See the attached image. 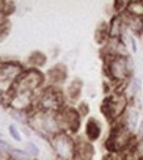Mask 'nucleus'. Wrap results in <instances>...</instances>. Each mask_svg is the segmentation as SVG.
I'll return each mask as SVG.
<instances>
[{"mask_svg":"<svg viewBox=\"0 0 143 160\" xmlns=\"http://www.w3.org/2000/svg\"><path fill=\"white\" fill-rule=\"evenodd\" d=\"M87 134L91 139H96L99 137V134H100V128L97 126V123L93 121V119H91V121L88 122V125H87Z\"/></svg>","mask_w":143,"mask_h":160,"instance_id":"obj_1","label":"nucleus"},{"mask_svg":"<svg viewBox=\"0 0 143 160\" xmlns=\"http://www.w3.org/2000/svg\"><path fill=\"white\" fill-rule=\"evenodd\" d=\"M130 126L133 129H135V126H137V121H138V113L135 112V110H133L131 112V114H130Z\"/></svg>","mask_w":143,"mask_h":160,"instance_id":"obj_2","label":"nucleus"},{"mask_svg":"<svg viewBox=\"0 0 143 160\" xmlns=\"http://www.w3.org/2000/svg\"><path fill=\"white\" fill-rule=\"evenodd\" d=\"M9 132H11V135L16 139V141H21V138H20V135H18V132H17L15 126H9Z\"/></svg>","mask_w":143,"mask_h":160,"instance_id":"obj_3","label":"nucleus"},{"mask_svg":"<svg viewBox=\"0 0 143 160\" xmlns=\"http://www.w3.org/2000/svg\"><path fill=\"white\" fill-rule=\"evenodd\" d=\"M28 148L33 152V154H34V155H38V148L36 147V146L34 144H33V143H28Z\"/></svg>","mask_w":143,"mask_h":160,"instance_id":"obj_4","label":"nucleus"}]
</instances>
